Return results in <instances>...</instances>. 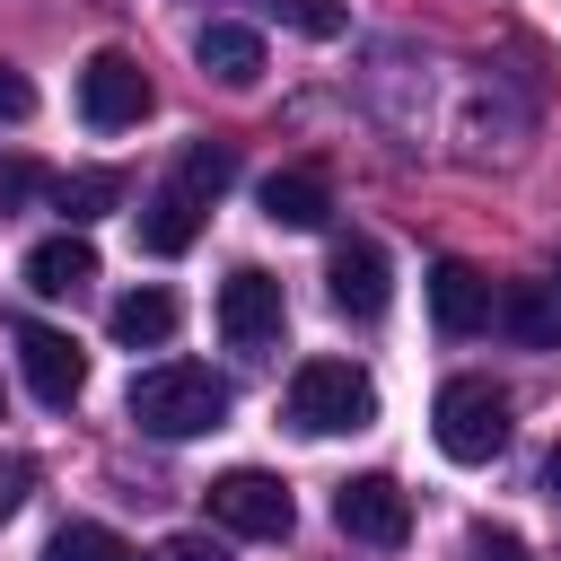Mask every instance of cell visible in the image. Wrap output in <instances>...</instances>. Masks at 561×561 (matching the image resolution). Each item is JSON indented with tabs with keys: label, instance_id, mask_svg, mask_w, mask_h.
I'll use <instances>...</instances> for the list:
<instances>
[{
	"label": "cell",
	"instance_id": "6da1fadb",
	"mask_svg": "<svg viewBox=\"0 0 561 561\" xmlns=\"http://www.w3.org/2000/svg\"><path fill=\"white\" fill-rule=\"evenodd\" d=\"M123 403H131V421L149 438H202V430L228 421V377H210L202 359H158V368L131 377Z\"/></svg>",
	"mask_w": 561,
	"mask_h": 561
},
{
	"label": "cell",
	"instance_id": "7a4b0ae2",
	"mask_svg": "<svg viewBox=\"0 0 561 561\" xmlns=\"http://www.w3.org/2000/svg\"><path fill=\"white\" fill-rule=\"evenodd\" d=\"M280 421H289L298 438L368 430V421H377V386H368V368H351V359H307V368L289 377V394H280Z\"/></svg>",
	"mask_w": 561,
	"mask_h": 561
},
{
	"label": "cell",
	"instance_id": "3957f363",
	"mask_svg": "<svg viewBox=\"0 0 561 561\" xmlns=\"http://www.w3.org/2000/svg\"><path fill=\"white\" fill-rule=\"evenodd\" d=\"M508 430H517V403H508V386H491V377H447L438 403H430V438H438V456H456V465H491V456L508 447Z\"/></svg>",
	"mask_w": 561,
	"mask_h": 561
},
{
	"label": "cell",
	"instance_id": "277c9868",
	"mask_svg": "<svg viewBox=\"0 0 561 561\" xmlns=\"http://www.w3.org/2000/svg\"><path fill=\"white\" fill-rule=\"evenodd\" d=\"M210 517H219L228 535L280 543V535L298 526V500H289V482H280V473H263V465H228V473L210 482Z\"/></svg>",
	"mask_w": 561,
	"mask_h": 561
},
{
	"label": "cell",
	"instance_id": "5b68a950",
	"mask_svg": "<svg viewBox=\"0 0 561 561\" xmlns=\"http://www.w3.org/2000/svg\"><path fill=\"white\" fill-rule=\"evenodd\" d=\"M280 324H289L280 280H272V272H254V263H237V272L219 280V333H228V351H272V342H280Z\"/></svg>",
	"mask_w": 561,
	"mask_h": 561
},
{
	"label": "cell",
	"instance_id": "8992f818",
	"mask_svg": "<svg viewBox=\"0 0 561 561\" xmlns=\"http://www.w3.org/2000/svg\"><path fill=\"white\" fill-rule=\"evenodd\" d=\"M333 526H342L351 543H403V535H412V491H403L394 473H351V482L333 491Z\"/></svg>",
	"mask_w": 561,
	"mask_h": 561
},
{
	"label": "cell",
	"instance_id": "52a82bcc",
	"mask_svg": "<svg viewBox=\"0 0 561 561\" xmlns=\"http://www.w3.org/2000/svg\"><path fill=\"white\" fill-rule=\"evenodd\" d=\"M79 114H88V131H131L149 114V70L131 53H96L79 70Z\"/></svg>",
	"mask_w": 561,
	"mask_h": 561
},
{
	"label": "cell",
	"instance_id": "ba28073f",
	"mask_svg": "<svg viewBox=\"0 0 561 561\" xmlns=\"http://www.w3.org/2000/svg\"><path fill=\"white\" fill-rule=\"evenodd\" d=\"M18 368H26V394L35 403H79V386H88V351L61 333V324H18Z\"/></svg>",
	"mask_w": 561,
	"mask_h": 561
},
{
	"label": "cell",
	"instance_id": "9c48e42d",
	"mask_svg": "<svg viewBox=\"0 0 561 561\" xmlns=\"http://www.w3.org/2000/svg\"><path fill=\"white\" fill-rule=\"evenodd\" d=\"M324 280H333V307L342 316H386V298H394V272H386V245L377 237H342L333 245V263H324Z\"/></svg>",
	"mask_w": 561,
	"mask_h": 561
},
{
	"label": "cell",
	"instance_id": "30bf717a",
	"mask_svg": "<svg viewBox=\"0 0 561 561\" xmlns=\"http://www.w3.org/2000/svg\"><path fill=\"white\" fill-rule=\"evenodd\" d=\"M491 324L526 351H561V280H508L491 289Z\"/></svg>",
	"mask_w": 561,
	"mask_h": 561
},
{
	"label": "cell",
	"instance_id": "8fae6325",
	"mask_svg": "<svg viewBox=\"0 0 561 561\" xmlns=\"http://www.w3.org/2000/svg\"><path fill=\"white\" fill-rule=\"evenodd\" d=\"M96 280V245L79 237V228H61V237H44L35 254H26V289L35 298H79Z\"/></svg>",
	"mask_w": 561,
	"mask_h": 561
},
{
	"label": "cell",
	"instance_id": "7c38bea8",
	"mask_svg": "<svg viewBox=\"0 0 561 561\" xmlns=\"http://www.w3.org/2000/svg\"><path fill=\"white\" fill-rule=\"evenodd\" d=\"M193 61H202L219 88H254V79H263V35H254V26H228V18H210V26L193 35Z\"/></svg>",
	"mask_w": 561,
	"mask_h": 561
},
{
	"label": "cell",
	"instance_id": "4fadbf2b",
	"mask_svg": "<svg viewBox=\"0 0 561 561\" xmlns=\"http://www.w3.org/2000/svg\"><path fill=\"white\" fill-rule=\"evenodd\" d=\"M430 316H438V333H482L491 324V280L473 263H438L430 272Z\"/></svg>",
	"mask_w": 561,
	"mask_h": 561
},
{
	"label": "cell",
	"instance_id": "5bb4252c",
	"mask_svg": "<svg viewBox=\"0 0 561 561\" xmlns=\"http://www.w3.org/2000/svg\"><path fill=\"white\" fill-rule=\"evenodd\" d=\"M324 210H333V184H324L316 167L263 175V219H272V228H324Z\"/></svg>",
	"mask_w": 561,
	"mask_h": 561
},
{
	"label": "cell",
	"instance_id": "9a60e30c",
	"mask_svg": "<svg viewBox=\"0 0 561 561\" xmlns=\"http://www.w3.org/2000/svg\"><path fill=\"white\" fill-rule=\"evenodd\" d=\"M105 333H114L123 351H158V342L175 333V298H167V289H123V298L105 307Z\"/></svg>",
	"mask_w": 561,
	"mask_h": 561
},
{
	"label": "cell",
	"instance_id": "2e32d148",
	"mask_svg": "<svg viewBox=\"0 0 561 561\" xmlns=\"http://www.w3.org/2000/svg\"><path fill=\"white\" fill-rule=\"evenodd\" d=\"M193 237H202V202H184L175 184L149 193V210H140V245H149V254H184Z\"/></svg>",
	"mask_w": 561,
	"mask_h": 561
},
{
	"label": "cell",
	"instance_id": "e0dca14e",
	"mask_svg": "<svg viewBox=\"0 0 561 561\" xmlns=\"http://www.w3.org/2000/svg\"><path fill=\"white\" fill-rule=\"evenodd\" d=\"M228 184H237V149H228V140H193V149H184V167H175V193L210 210Z\"/></svg>",
	"mask_w": 561,
	"mask_h": 561
},
{
	"label": "cell",
	"instance_id": "ac0fdd59",
	"mask_svg": "<svg viewBox=\"0 0 561 561\" xmlns=\"http://www.w3.org/2000/svg\"><path fill=\"white\" fill-rule=\"evenodd\" d=\"M44 561H140V552H131L114 526H88V517H70V526H53Z\"/></svg>",
	"mask_w": 561,
	"mask_h": 561
},
{
	"label": "cell",
	"instance_id": "d6986e66",
	"mask_svg": "<svg viewBox=\"0 0 561 561\" xmlns=\"http://www.w3.org/2000/svg\"><path fill=\"white\" fill-rule=\"evenodd\" d=\"M272 18H280V26H298V35H316V44L351 26V9H342V0H272Z\"/></svg>",
	"mask_w": 561,
	"mask_h": 561
},
{
	"label": "cell",
	"instance_id": "ffe728a7",
	"mask_svg": "<svg viewBox=\"0 0 561 561\" xmlns=\"http://www.w3.org/2000/svg\"><path fill=\"white\" fill-rule=\"evenodd\" d=\"M114 193H123V184H114V175H61V184H53V202H61V210H70V219H96V210H105V202H114Z\"/></svg>",
	"mask_w": 561,
	"mask_h": 561
},
{
	"label": "cell",
	"instance_id": "44dd1931",
	"mask_svg": "<svg viewBox=\"0 0 561 561\" xmlns=\"http://www.w3.org/2000/svg\"><path fill=\"white\" fill-rule=\"evenodd\" d=\"M26 482H35V465H26V456H0V526L26 508Z\"/></svg>",
	"mask_w": 561,
	"mask_h": 561
},
{
	"label": "cell",
	"instance_id": "7402d4cb",
	"mask_svg": "<svg viewBox=\"0 0 561 561\" xmlns=\"http://www.w3.org/2000/svg\"><path fill=\"white\" fill-rule=\"evenodd\" d=\"M35 114V88H26V70H0V123H26Z\"/></svg>",
	"mask_w": 561,
	"mask_h": 561
},
{
	"label": "cell",
	"instance_id": "603a6c76",
	"mask_svg": "<svg viewBox=\"0 0 561 561\" xmlns=\"http://www.w3.org/2000/svg\"><path fill=\"white\" fill-rule=\"evenodd\" d=\"M158 561H228V552H219L210 535H167V543H158Z\"/></svg>",
	"mask_w": 561,
	"mask_h": 561
},
{
	"label": "cell",
	"instance_id": "cb8c5ba5",
	"mask_svg": "<svg viewBox=\"0 0 561 561\" xmlns=\"http://www.w3.org/2000/svg\"><path fill=\"white\" fill-rule=\"evenodd\" d=\"M473 561H535L517 535H473Z\"/></svg>",
	"mask_w": 561,
	"mask_h": 561
},
{
	"label": "cell",
	"instance_id": "d4e9b609",
	"mask_svg": "<svg viewBox=\"0 0 561 561\" xmlns=\"http://www.w3.org/2000/svg\"><path fill=\"white\" fill-rule=\"evenodd\" d=\"M543 491H552V500H561V447H552V456H543Z\"/></svg>",
	"mask_w": 561,
	"mask_h": 561
},
{
	"label": "cell",
	"instance_id": "484cf974",
	"mask_svg": "<svg viewBox=\"0 0 561 561\" xmlns=\"http://www.w3.org/2000/svg\"><path fill=\"white\" fill-rule=\"evenodd\" d=\"M552 280H561V272H552Z\"/></svg>",
	"mask_w": 561,
	"mask_h": 561
}]
</instances>
